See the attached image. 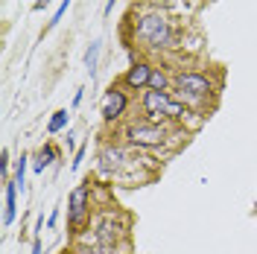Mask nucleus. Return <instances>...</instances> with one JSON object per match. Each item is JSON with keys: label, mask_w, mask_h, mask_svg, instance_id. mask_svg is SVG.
Masks as SVG:
<instances>
[{"label": "nucleus", "mask_w": 257, "mask_h": 254, "mask_svg": "<svg viewBox=\"0 0 257 254\" xmlns=\"http://www.w3.org/2000/svg\"><path fill=\"white\" fill-rule=\"evenodd\" d=\"M135 35H138V41L149 50H173L178 47V32L173 30V24L167 21V18L161 15V12H149L144 15L138 24H135Z\"/></svg>", "instance_id": "nucleus-1"}, {"label": "nucleus", "mask_w": 257, "mask_h": 254, "mask_svg": "<svg viewBox=\"0 0 257 254\" xmlns=\"http://www.w3.org/2000/svg\"><path fill=\"white\" fill-rule=\"evenodd\" d=\"M67 225L70 234H82L91 225V178L76 184L67 196Z\"/></svg>", "instance_id": "nucleus-2"}, {"label": "nucleus", "mask_w": 257, "mask_h": 254, "mask_svg": "<svg viewBox=\"0 0 257 254\" xmlns=\"http://www.w3.org/2000/svg\"><path fill=\"white\" fill-rule=\"evenodd\" d=\"M173 88L178 91L181 99L187 102H202L213 94V79L208 73H196V70H187V73H176L173 79Z\"/></svg>", "instance_id": "nucleus-3"}, {"label": "nucleus", "mask_w": 257, "mask_h": 254, "mask_svg": "<svg viewBox=\"0 0 257 254\" xmlns=\"http://www.w3.org/2000/svg\"><path fill=\"white\" fill-rule=\"evenodd\" d=\"M144 111L152 117H170V120H181L187 114V105L178 102L176 96H170V91H149L144 94Z\"/></svg>", "instance_id": "nucleus-4"}, {"label": "nucleus", "mask_w": 257, "mask_h": 254, "mask_svg": "<svg viewBox=\"0 0 257 254\" xmlns=\"http://www.w3.org/2000/svg\"><path fill=\"white\" fill-rule=\"evenodd\" d=\"M126 141L132 146H141V149H155V146H161V143L167 141V129L161 126V123L141 120V123H132L126 129Z\"/></svg>", "instance_id": "nucleus-5"}, {"label": "nucleus", "mask_w": 257, "mask_h": 254, "mask_svg": "<svg viewBox=\"0 0 257 254\" xmlns=\"http://www.w3.org/2000/svg\"><path fill=\"white\" fill-rule=\"evenodd\" d=\"M126 108H128L126 91H120V88H108L105 96H102V108H99V114H102L105 123H117V120L126 114Z\"/></svg>", "instance_id": "nucleus-6"}, {"label": "nucleus", "mask_w": 257, "mask_h": 254, "mask_svg": "<svg viewBox=\"0 0 257 254\" xmlns=\"http://www.w3.org/2000/svg\"><path fill=\"white\" fill-rule=\"evenodd\" d=\"M152 70H155V67L149 62H132V67H128L126 76H123V85H126L128 91H144V88H149Z\"/></svg>", "instance_id": "nucleus-7"}, {"label": "nucleus", "mask_w": 257, "mask_h": 254, "mask_svg": "<svg viewBox=\"0 0 257 254\" xmlns=\"http://www.w3.org/2000/svg\"><path fill=\"white\" fill-rule=\"evenodd\" d=\"M111 219H114V213H105V219L96 225V242H99L102 248H111L114 242L120 239V228H123V225H114L111 228Z\"/></svg>", "instance_id": "nucleus-8"}, {"label": "nucleus", "mask_w": 257, "mask_h": 254, "mask_svg": "<svg viewBox=\"0 0 257 254\" xmlns=\"http://www.w3.org/2000/svg\"><path fill=\"white\" fill-rule=\"evenodd\" d=\"M18 216V184L15 181H6V210H3V225L9 228V225L15 222Z\"/></svg>", "instance_id": "nucleus-9"}, {"label": "nucleus", "mask_w": 257, "mask_h": 254, "mask_svg": "<svg viewBox=\"0 0 257 254\" xmlns=\"http://www.w3.org/2000/svg\"><path fill=\"white\" fill-rule=\"evenodd\" d=\"M59 158V152H56V146L53 143H44L41 149H38V155H35V161H32V170L35 173H44L47 167H53V161Z\"/></svg>", "instance_id": "nucleus-10"}, {"label": "nucleus", "mask_w": 257, "mask_h": 254, "mask_svg": "<svg viewBox=\"0 0 257 254\" xmlns=\"http://www.w3.org/2000/svg\"><path fill=\"white\" fill-rule=\"evenodd\" d=\"M99 158H102V167H105V170H120L123 161H126V155H123V149H117V146H105Z\"/></svg>", "instance_id": "nucleus-11"}, {"label": "nucleus", "mask_w": 257, "mask_h": 254, "mask_svg": "<svg viewBox=\"0 0 257 254\" xmlns=\"http://www.w3.org/2000/svg\"><path fill=\"white\" fill-rule=\"evenodd\" d=\"M67 123H70V111H67V108H62V111H56L53 117H50L47 132H50V135H59V132H64V129H67Z\"/></svg>", "instance_id": "nucleus-12"}, {"label": "nucleus", "mask_w": 257, "mask_h": 254, "mask_svg": "<svg viewBox=\"0 0 257 254\" xmlns=\"http://www.w3.org/2000/svg\"><path fill=\"white\" fill-rule=\"evenodd\" d=\"M27 167H30V155H21L15 164V178H12L21 193H24V181H27Z\"/></svg>", "instance_id": "nucleus-13"}, {"label": "nucleus", "mask_w": 257, "mask_h": 254, "mask_svg": "<svg viewBox=\"0 0 257 254\" xmlns=\"http://www.w3.org/2000/svg\"><path fill=\"white\" fill-rule=\"evenodd\" d=\"M99 41H91V47H88V53H85V67H88V73L94 76L96 73V62H99Z\"/></svg>", "instance_id": "nucleus-14"}, {"label": "nucleus", "mask_w": 257, "mask_h": 254, "mask_svg": "<svg viewBox=\"0 0 257 254\" xmlns=\"http://www.w3.org/2000/svg\"><path fill=\"white\" fill-rule=\"evenodd\" d=\"M167 85H170V76L161 67H155L152 70V79H149V91H167Z\"/></svg>", "instance_id": "nucleus-15"}, {"label": "nucleus", "mask_w": 257, "mask_h": 254, "mask_svg": "<svg viewBox=\"0 0 257 254\" xmlns=\"http://www.w3.org/2000/svg\"><path fill=\"white\" fill-rule=\"evenodd\" d=\"M70 3H73V0H62V3H59V9H56V12H53V18L47 21V27H50V30H53V27H56V24H59V21L64 18V12L70 9Z\"/></svg>", "instance_id": "nucleus-16"}, {"label": "nucleus", "mask_w": 257, "mask_h": 254, "mask_svg": "<svg viewBox=\"0 0 257 254\" xmlns=\"http://www.w3.org/2000/svg\"><path fill=\"white\" fill-rule=\"evenodd\" d=\"M82 158H85V149H76V155H73V164H70V167H73V170H79V164H82Z\"/></svg>", "instance_id": "nucleus-17"}, {"label": "nucleus", "mask_w": 257, "mask_h": 254, "mask_svg": "<svg viewBox=\"0 0 257 254\" xmlns=\"http://www.w3.org/2000/svg\"><path fill=\"white\" fill-rule=\"evenodd\" d=\"M50 3H53V0H35V6H32V9H35V12H41V9H47Z\"/></svg>", "instance_id": "nucleus-18"}, {"label": "nucleus", "mask_w": 257, "mask_h": 254, "mask_svg": "<svg viewBox=\"0 0 257 254\" xmlns=\"http://www.w3.org/2000/svg\"><path fill=\"white\" fill-rule=\"evenodd\" d=\"M82 91H85V88H79V91H76V94H73V108H79L82 96H85V94H82Z\"/></svg>", "instance_id": "nucleus-19"}, {"label": "nucleus", "mask_w": 257, "mask_h": 254, "mask_svg": "<svg viewBox=\"0 0 257 254\" xmlns=\"http://www.w3.org/2000/svg\"><path fill=\"white\" fill-rule=\"evenodd\" d=\"M32 254H41V237L32 239Z\"/></svg>", "instance_id": "nucleus-20"}, {"label": "nucleus", "mask_w": 257, "mask_h": 254, "mask_svg": "<svg viewBox=\"0 0 257 254\" xmlns=\"http://www.w3.org/2000/svg\"><path fill=\"white\" fill-rule=\"evenodd\" d=\"M56 222H59V210H53V213H50V219H47V228H53Z\"/></svg>", "instance_id": "nucleus-21"}, {"label": "nucleus", "mask_w": 257, "mask_h": 254, "mask_svg": "<svg viewBox=\"0 0 257 254\" xmlns=\"http://www.w3.org/2000/svg\"><path fill=\"white\" fill-rule=\"evenodd\" d=\"M102 12H105V15H111V12H114V0H105V9H102Z\"/></svg>", "instance_id": "nucleus-22"}, {"label": "nucleus", "mask_w": 257, "mask_h": 254, "mask_svg": "<svg viewBox=\"0 0 257 254\" xmlns=\"http://www.w3.org/2000/svg\"><path fill=\"white\" fill-rule=\"evenodd\" d=\"M59 254H73V251H67V248H64V251H59Z\"/></svg>", "instance_id": "nucleus-23"}]
</instances>
